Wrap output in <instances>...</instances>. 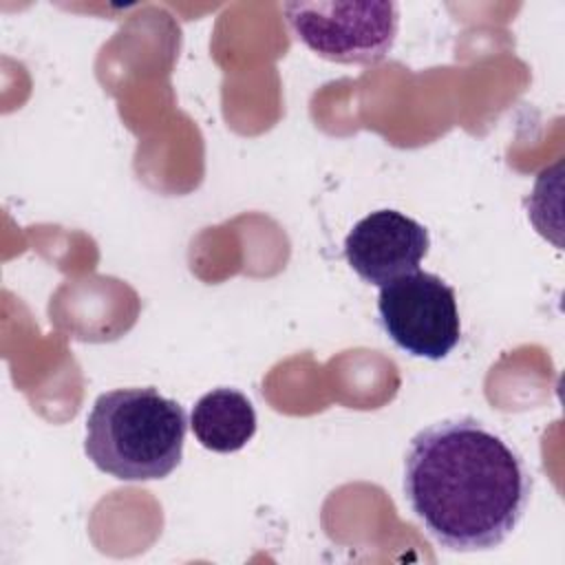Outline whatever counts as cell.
<instances>
[{"label": "cell", "mask_w": 565, "mask_h": 565, "mask_svg": "<svg viewBox=\"0 0 565 565\" xmlns=\"http://www.w3.org/2000/svg\"><path fill=\"white\" fill-rule=\"evenodd\" d=\"M428 247V230L397 210L366 214L344 238V256L351 269L375 287L417 271Z\"/></svg>", "instance_id": "obj_5"}, {"label": "cell", "mask_w": 565, "mask_h": 565, "mask_svg": "<svg viewBox=\"0 0 565 565\" xmlns=\"http://www.w3.org/2000/svg\"><path fill=\"white\" fill-rule=\"evenodd\" d=\"M402 488L439 545L477 552L512 534L530 505L534 479L499 433L475 417H452L411 439Z\"/></svg>", "instance_id": "obj_1"}, {"label": "cell", "mask_w": 565, "mask_h": 565, "mask_svg": "<svg viewBox=\"0 0 565 565\" xmlns=\"http://www.w3.org/2000/svg\"><path fill=\"white\" fill-rule=\"evenodd\" d=\"M188 417L152 386L102 393L86 417V457L121 481L168 477L183 457Z\"/></svg>", "instance_id": "obj_2"}, {"label": "cell", "mask_w": 565, "mask_h": 565, "mask_svg": "<svg viewBox=\"0 0 565 565\" xmlns=\"http://www.w3.org/2000/svg\"><path fill=\"white\" fill-rule=\"evenodd\" d=\"M190 428L212 452H236L256 433L254 404L236 388H212L192 408Z\"/></svg>", "instance_id": "obj_6"}, {"label": "cell", "mask_w": 565, "mask_h": 565, "mask_svg": "<svg viewBox=\"0 0 565 565\" xmlns=\"http://www.w3.org/2000/svg\"><path fill=\"white\" fill-rule=\"evenodd\" d=\"M377 316L408 355L444 360L461 338L455 289L430 271H413L380 287Z\"/></svg>", "instance_id": "obj_4"}, {"label": "cell", "mask_w": 565, "mask_h": 565, "mask_svg": "<svg viewBox=\"0 0 565 565\" xmlns=\"http://www.w3.org/2000/svg\"><path fill=\"white\" fill-rule=\"evenodd\" d=\"M294 35L324 60L375 64L393 49L399 29L395 2H287L282 4Z\"/></svg>", "instance_id": "obj_3"}]
</instances>
